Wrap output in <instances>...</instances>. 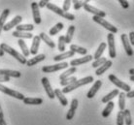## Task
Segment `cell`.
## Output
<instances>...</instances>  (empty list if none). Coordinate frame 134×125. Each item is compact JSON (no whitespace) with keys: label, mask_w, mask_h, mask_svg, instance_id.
Wrapping results in <instances>:
<instances>
[{"label":"cell","mask_w":134,"mask_h":125,"mask_svg":"<svg viewBox=\"0 0 134 125\" xmlns=\"http://www.w3.org/2000/svg\"><path fill=\"white\" fill-rule=\"evenodd\" d=\"M107 41H108V49H109V56H110L111 58H116L117 57V52H116L114 34H112V33L108 34Z\"/></svg>","instance_id":"cell-8"},{"label":"cell","mask_w":134,"mask_h":125,"mask_svg":"<svg viewBox=\"0 0 134 125\" xmlns=\"http://www.w3.org/2000/svg\"><path fill=\"white\" fill-rule=\"evenodd\" d=\"M8 81H10V78H9V77L0 75V84H1V82H8Z\"/></svg>","instance_id":"cell-46"},{"label":"cell","mask_w":134,"mask_h":125,"mask_svg":"<svg viewBox=\"0 0 134 125\" xmlns=\"http://www.w3.org/2000/svg\"><path fill=\"white\" fill-rule=\"evenodd\" d=\"M76 81H77V78H76V77H70V78H67V79H65V80L60 81V85H62V86H64V87H66V86H68V85H72V84L75 82Z\"/></svg>","instance_id":"cell-37"},{"label":"cell","mask_w":134,"mask_h":125,"mask_svg":"<svg viewBox=\"0 0 134 125\" xmlns=\"http://www.w3.org/2000/svg\"><path fill=\"white\" fill-rule=\"evenodd\" d=\"M128 40H129V43H130V45H133V46H134V31H131L130 33H129Z\"/></svg>","instance_id":"cell-47"},{"label":"cell","mask_w":134,"mask_h":125,"mask_svg":"<svg viewBox=\"0 0 134 125\" xmlns=\"http://www.w3.org/2000/svg\"><path fill=\"white\" fill-rule=\"evenodd\" d=\"M39 37H40V39L42 41H44L45 42V44L48 45L49 47H51V49H54L55 47V44H54V42L52 39H51L49 36H48L46 33H44V32H41L40 34H39Z\"/></svg>","instance_id":"cell-21"},{"label":"cell","mask_w":134,"mask_h":125,"mask_svg":"<svg viewBox=\"0 0 134 125\" xmlns=\"http://www.w3.org/2000/svg\"><path fill=\"white\" fill-rule=\"evenodd\" d=\"M70 51H73L74 53H79V54H82V55H85V56H86V54L87 53V49H85V47H80V46H78V45H74V44H72L70 46Z\"/></svg>","instance_id":"cell-25"},{"label":"cell","mask_w":134,"mask_h":125,"mask_svg":"<svg viewBox=\"0 0 134 125\" xmlns=\"http://www.w3.org/2000/svg\"><path fill=\"white\" fill-rule=\"evenodd\" d=\"M49 3H50L49 0H41L40 2L38 3V6H39V8H44V7H47V5Z\"/></svg>","instance_id":"cell-45"},{"label":"cell","mask_w":134,"mask_h":125,"mask_svg":"<svg viewBox=\"0 0 134 125\" xmlns=\"http://www.w3.org/2000/svg\"><path fill=\"white\" fill-rule=\"evenodd\" d=\"M106 61H107V59H106L105 57H100L99 59H97V60H95L94 62H92V65H91V66H92L93 68H99L100 66H102Z\"/></svg>","instance_id":"cell-40"},{"label":"cell","mask_w":134,"mask_h":125,"mask_svg":"<svg viewBox=\"0 0 134 125\" xmlns=\"http://www.w3.org/2000/svg\"><path fill=\"white\" fill-rule=\"evenodd\" d=\"M31 9H32V16H33V20L36 24L41 23V16L40 11H39V6L37 2H32L31 3Z\"/></svg>","instance_id":"cell-13"},{"label":"cell","mask_w":134,"mask_h":125,"mask_svg":"<svg viewBox=\"0 0 134 125\" xmlns=\"http://www.w3.org/2000/svg\"><path fill=\"white\" fill-rule=\"evenodd\" d=\"M65 36H59L58 37V45H57V47H58V51H60L61 52H64V50H65Z\"/></svg>","instance_id":"cell-38"},{"label":"cell","mask_w":134,"mask_h":125,"mask_svg":"<svg viewBox=\"0 0 134 125\" xmlns=\"http://www.w3.org/2000/svg\"><path fill=\"white\" fill-rule=\"evenodd\" d=\"M0 75H3L6 77H13V78H20L21 73L20 71H15V70H9V69H0Z\"/></svg>","instance_id":"cell-18"},{"label":"cell","mask_w":134,"mask_h":125,"mask_svg":"<svg viewBox=\"0 0 134 125\" xmlns=\"http://www.w3.org/2000/svg\"><path fill=\"white\" fill-rule=\"evenodd\" d=\"M108 79H109V81H110L113 85H116L118 88H120V89H121V90H124V92L128 93V92L131 91L130 86H129L127 84H125V82H124V81H121L120 79H118L115 75H113V74L109 75V76H108Z\"/></svg>","instance_id":"cell-4"},{"label":"cell","mask_w":134,"mask_h":125,"mask_svg":"<svg viewBox=\"0 0 134 125\" xmlns=\"http://www.w3.org/2000/svg\"><path fill=\"white\" fill-rule=\"evenodd\" d=\"M47 8L50 11H53V12L55 13L57 15H58V16H60V17H64V19H66V20H75V16H74L73 14H70V13H68V12H67V13L66 12H64L61 8L57 7V5H54V4H53V3L48 4Z\"/></svg>","instance_id":"cell-3"},{"label":"cell","mask_w":134,"mask_h":125,"mask_svg":"<svg viewBox=\"0 0 134 125\" xmlns=\"http://www.w3.org/2000/svg\"><path fill=\"white\" fill-rule=\"evenodd\" d=\"M14 37H17V38H20L21 40H24V39H32L34 37L33 34H31L30 32H20V31H14L13 33H12Z\"/></svg>","instance_id":"cell-22"},{"label":"cell","mask_w":134,"mask_h":125,"mask_svg":"<svg viewBox=\"0 0 134 125\" xmlns=\"http://www.w3.org/2000/svg\"><path fill=\"white\" fill-rule=\"evenodd\" d=\"M40 43H41V39L40 37L37 35V36H34L33 41H32V44H31L30 47V53L33 54V55H37L38 53V51H39V47H40Z\"/></svg>","instance_id":"cell-17"},{"label":"cell","mask_w":134,"mask_h":125,"mask_svg":"<svg viewBox=\"0 0 134 125\" xmlns=\"http://www.w3.org/2000/svg\"><path fill=\"white\" fill-rule=\"evenodd\" d=\"M92 58L93 56L92 55H90V54H87L84 57H81V58H77V59H73V60L70 61V65L72 67H77L79 65H82V64H85V63H87V62H90V61L92 60Z\"/></svg>","instance_id":"cell-12"},{"label":"cell","mask_w":134,"mask_h":125,"mask_svg":"<svg viewBox=\"0 0 134 125\" xmlns=\"http://www.w3.org/2000/svg\"><path fill=\"white\" fill-rule=\"evenodd\" d=\"M84 9H85V11H87L88 13L93 14V16H95V17H100L104 19V17L106 16V13H105V12H103V11H101V10H99V9H97V8H95V7L90 5L88 2H87V3L84 5Z\"/></svg>","instance_id":"cell-9"},{"label":"cell","mask_w":134,"mask_h":125,"mask_svg":"<svg viewBox=\"0 0 134 125\" xmlns=\"http://www.w3.org/2000/svg\"><path fill=\"white\" fill-rule=\"evenodd\" d=\"M74 32H75V26L74 25H70L68 27L66 32V35H65V43L66 44H70L71 41H72V38H73Z\"/></svg>","instance_id":"cell-33"},{"label":"cell","mask_w":134,"mask_h":125,"mask_svg":"<svg viewBox=\"0 0 134 125\" xmlns=\"http://www.w3.org/2000/svg\"><path fill=\"white\" fill-rule=\"evenodd\" d=\"M88 1H78V0H74L73 4H74V9L75 10H79L80 8L84 7V5Z\"/></svg>","instance_id":"cell-42"},{"label":"cell","mask_w":134,"mask_h":125,"mask_svg":"<svg viewBox=\"0 0 134 125\" xmlns=\"http://www.w3.org/2000/svg\"><path fill=\"white\" fill-rule=\"evenodd\" d=\"M112 65H113L112 61L107 60L103 65H102V66H100L99 68H97V69H96V71H95V75H96V76H101L103 73H105V72L107 71L108 69H109Z\"/></svg>","instance_id":"cell-23"},{"label":"cell","mask_w":134,"mask_h":125,"mask_svg":"<svg viewBox=\"0 0 134 125\" xmlns=\"http://www.w3.org/2000/svg\"><path fill=\"white\" fill-rule=\"evenodd\" d=\"M128 72H129V74H130L131 76H133V77H134V68H132V69H130V70H129V71H128Z\"/></svg>","instance_id":"cell-51"},{"label":"cell","mask_w":134,"mask_h":125,"mask_svg":"<svg viewBox=\"0 0 134 125\" xmlns=\"http://www.w3.org/2000/svg\"><path fill=\"white\" fill-rule=\"evenodd\" d=\"M63 23L62 22H58V23H57L54 26H53L52 28L50 29V31H49V34H50L51 36H54V35H57L59 31H61L62 29H63Z\"/></svg>","instance_id":"cell-35"},{"label":"cell","mask_w":134,"mask_h":125,"mask_svg":"<svg viewBox=\"0 0 134 125\" xmlns=\"http://www.w3.org/2000/svg\"><path fill=\"white\" fill-rule=\"evenodd\" d=\"M46 58V55L45 54H38V55H35L34 57H32L31 59H29V60H27L26 62V65L27 66H34V65L38 64L39 62H41V61H43L44 59Z\"/></svg>","instance_id":"cell-19"},{"label":"cell","mask_w":134,"mask_h":125,"mask_svg":"<svg viewBox=\"0 0 134 125\" xmlns=\"http://www.w3.org/2000/svg\"><path fill=\"white\" fill-rule=\"evenodd\" d=\"M41 81H42V85H43L44 89H45V91H46V93H47L48 97H49L50 99H54V97H55V95H54V90L52 88V85H51L48 78L44 77Z\"/></svg>","instance_id":"cell-10"},{"label":"cell","mask_w":134,"mask_h":125,"mask_svg":"<svg viewBox=\"0 0 134 125\" xmlns=\"http://www.w3.org/2000/svg\"><path fill=\"white\" fill-rule=\"evenodd\" d=\"M18 44H19V46H20V50H21V51H23V55H24V57L29 56V54H30V51L28 50V47H27L26 44H25V42H24V40L20 39V40L18 41Z\"/></svg>","instance_id":"cell-29"},{"label":"cell","mask_w":134,"mask_h":125,"mask_svg":"<svg viewBox=\"0 0 134 125\" xmlns=\"http://www.w3.org/2000/svg\"><path fill=\"white\" fill-rule=\"evenodd\" d=\"M126 97H127V98H133L134 97V90H131L130 92L126 93Z\"/></svg>","instance_id":"cell-48"},{"label":"cell","mask_w":134,"mask_h":125,"mask_svg":"<svg viewBox=\"0 0 134 125\" xmlns=\"http://www.w3.org/2000/svg\"><path fill=\"white\" fill-rule=\"evenodd\" d=\"M0 91L5 93V94L9 95L11 97H14V98L18 99V100H23L24 101V99L25 98L24 97V95L23 93H20L19 91H16V90H14V89H11L9 87H6V86H4L3 85H1L0 84Z\"/></svg>","instance_id":"cell-6"},{"label":"cell","mask_w":134,"mask_h":125,"mask_svg":"<svg viewBox=\"0 0 134 125\" xmlns=\"http://www.w3.org/2000/svg\"><path fill=\"white\" fill-rule=\"evenodd\" d=\"M120 94V92H119V89H114V90H112V91L110 92V93H108L106 96H104L103 98H102V103H109V102H111L113 99L116 97V96H118V95Z\"/></svg>","instance_id":"cell-28"},{"label":"cell","mask_w":134,"mask_h":125,"mask_svg":"<svg viewBox=\"0 0 134 125\" xmlns=\"http://www.w3.org/2000/svg\"><path fill=\"white\" fill-rule=\"evenodd\" d=\"M68 65L69 64L67 62H61V63H57V64L54 65H47V66H44L42 68V71L44 73H54V72L65 69V68L68 67Z\"/></svg>","instance_id":"cell-7"},{"label":"cell","mask_w":134,"mask_h":125,"mask_svg":"<svg viewBox=\"0 0 134 125\" xmlns=\"http://www.w3.org/2000/svg\"><path fill=\"white\" fill-rule=\"evenodd\" d=\"M21 20H23V17H20V16H16L14 19H12L11 21L7 22V24H5L3 30L4 31H9V30H11L12 28H14L15 26L17 27L18 25H20V23L21 22Z\"/></svg>","instance_id":"cell-14"},{"label":"cell","mask_w":134,"mask_h":125,"mask_svg":"<svg viewBox=\"0 0 134 125\" xmlns=\"http://www.w3.org/2000/svg\"><path fill=\"white\" fill-rule=\"evenodd\" d=\"M115 107V103L113 101L109 102V103H107V106H106V108L103 110V112H102V116L103 117H108L109 115H111V112H112V111H113V109H114Z\"/></svg>","instance_id":"cell-32"},{"label":"cell","mask_w":134,"mask_h":125,"mask_svg":"<svg viewBox=\"0 0 134 125\" xmlns=\"http://www.w3.org/2000/svg\"><path fill=\"white\" fill-rule=\"evenodd\" d=\"M54 95H55V97L59 100V102H60V104L62 106L65 107V106L68 105V100H67L66 97L64 96V94L62 93V91H61L60 89H58V88L54 89Z\"/></svg>","instance_id":"cell-20"},{"label":"cell","mask_w":134,"mask_h":125,"mask_svg":"<svg viewBox=\"0 0 134 125\" xmlns=\"http://www.w3.org/2000/svg\"><path fill=\"white\" fill-rule=\"evenodd\" d=\"M76 72H77V68L76 67L69 68L68 70H66L65 72H63V73L59 76V80L62 81V80H65V79H67V78H70L71 75H73L74 73H76Z\"/></svg>","instance_id":"cell-34"},{"label":"cell","mask_w":134,"mask_h":125,"mask_svg":"<svg viewBox=\"0 0 134 125\" xmlns=\"http://www.w3.org/2000/svg\"><path fill=\"white\" fill-rule=\"evenodd\" d=\"M4 118V114L3 111H2V108H1V105H0V119H3Z\"/></svg>","instance_id":"cell-49"},{"label":"cell","mask_w":134,"mask_h":125,"mask_svg":"<svg viewBox=\"0 0 134 125\" xmlns=\"http://www.w3.org/2000/svg\"><path fill=\"white\" fill-rule=\"evenodd\" d=\"M124 112H118L117 115V125H124Z\"/></svg>","instance_id":"cell-41"},{"label":"cell","mask_w":134,"mask_h":125,"mask_svg":"<svg viewBox=\"0 0 134 125\" xmlns=\"http://www.w3.org/2000/svg\"><path fill=\"white\" fill-rule=\"evenodd\" d=\"M124 123L126 125L132 124V119H131V114L129 110H124Z\"/></svg>","instance_id":"cell-39"},{"label":"cell","mask_w":134,"mask_h":125,"mask_svg":"<svg viewBox=\"0 0 134 125\" xmlns=\"http://www.w3.org/2000/svg\"><path fill=\"white\" fill-rule=\"evenodd\" d=\"M74 52L71 51H64L62 53L58 54V55H55L54 57V61H61V60H64V59H66V58H69V57H73L74 56Z\"/></svg>","instance_id":"cell-27"},{"label":"cell","mask_w":134,"mask_h":125,"mask_svg":"<svg viewBox=\"0 0 134 125\" xmlns=\"http://www.w3.org/2000/svg\"><path fill=\"white\" fill-rule=\"evenodd\" d=\"M121 43L124 45V47L125 50V52L128 56H132L133 55V50L131 47V45L129 43V40H128V37L126 36V34H121Z\"/></svg>","instance_id":"cell-11"},{"label":"cell","mask_w":134,"mask_h":125,"mask_svg":"<svg viewBox=\"0 0 134 125\" xmlns=\"http://www.w3.org/2000/svg\"><path fill=\"white\" fill-rule=\"evenodd\" d=\"M106 47H107V44L104 43V42L99 45V47H98V49L96 50V51H95V53H94V55H93V58L95 60H97V59H99V58L101 57V55L103 54L104 51L106 50Z\"/></svg>","instance_id":"cell-31"},{"label":"cell","mask_w":134,"mask_h":125,"mask_svg":"<svg viewBox=\"0 0 134 125\" xmlns=\"http://www.w3.org/2000/svg\"><path fill=\"white\" fill-rule=\"evenodd\" d=\"M9 15H10V10H9V9H5V10L2 12L1 16H0V34H1V32L3 30L5 24H6L5 22H6L7 17H8Z\"/></svg>","instance_id":"cell-24"},{"label":"cell","mask_w":134,"mask_h":125,"mask_svg":"<svg viewBox=\"0 0 134 125\" xmlns=\"http://www.w3.org/2000/svg\"><path fill=\"white\" fill-rule=\"evenodd\" d=\"M94 80L92 76H87L86 78H83V79H81V80H77V81H75V82H73L72 85H68L66 87H64L63 89H62V93H63V94L69 93V92L75 90L76 88L80 87V86H83V85H87V84H91V82H92Z\"/></svg>","instance_id":"cell-2"},{"label":"cell","mask_w":134,"mask_h":125,"mask_svg":"<svg viewBox=\"0 0 134 125\" xmlns=\"http://www.w3.org/2000/svg\"><path fill=\"white\" fill-rule=\"evenodd\" d=\"M119 3L121 4V6L124 8V9H127L128 7H129V4L126 0H119Z\"/></svg>","instance_id":"cell-44"},{"label":"cell","mask_w":134,"mask_h":125,"mask_svg":"<svg viewBox=\"0 0 134 125\" xmlns=\"http://www.w3.org/2000/svg\"><path fill=\"white\" fill-rule=\"evenodd\" d=\"M17 31H20V32H30L34 29L33 24H20L16 27Z\"/></svg>","instance_id":"cell-36"},{"label":"cell","mask_w":134,"mask_h":125,"mask_svg":"<svg viewBox=\"0 0 134 125\" xmlns=\"http://www.w3.org/2000/svg\"><path fill=\"white\" fill-rule=\"evenodd\" d=\"M92 20H93L94 22L100 24L101 26H103L104 28H105V29H107L108 31H110V33L114 34V33H117V32H118L117 27L114 26L113 24H111L110 22H108L107 20H105L103 17H95V16H93V17H92Z\"/></svg>","instance_id":"cell-5"},{"label":"cell","mask_w":134,"mask_h":125,"mask_svg":"<svg viewBox=\"0 0 134 125\" xmlns=\"http://www.w3.org/2000/svg\"><path fill=\"white\" fill-rule=\"evenodd\" d=\"M4 53H5V52H4V51H2L1 49H0V56H1V57H2V56H3V55H4Z\"/></svg>","instance_id":"cell-52"},{"label":"cell","mask_w":134,"mask_h":125,"mask_svg":"<svg viewBox=\"0 0 134 125\" xmlns=\"http://www.w3.org/2000/svg\"><path fill=\"white\" fill-rule=\"evenodd\" d=\"M125 98H126L125 92H120V94H119V109L121 112H124L125 110Z\"/></svg>","instance_id":"cell-30"},{"label":"cell","mask_w":134,"mask_h":125,"mask_svg":"<svg viewBox=\"0 0 134 125\" xmlns=\"http://www.w3.org/2000/svg\"><path fill=\"white\" fill-rule=\"evenodd\" d=\"M71 2L70 0H65L63 2V6H62V10L64 11V12H66L67 11H69V9H70V6H71Z\"/></svg>","instance_id":"cell-43"},{"label":"cell","mask_w":134,"mask_h":125,"mask_svg":"<svg viewBox=\"0 0 134 125\" xmlns=\"http://www.w3.org/2000/svg\"><path fill=\"white\" fill-rule=\"evenodd\" d=\"M130 81H134V77H133V76H130Z\"/></svg>","instance_id":"cell-53"},{"label":"cell","mask_w":134,"mask_h":125,"mask_svg":"<svg viewBox=\"0 0 134 125\" xmlns=\"http://www.w3.org/2000/svg\"><path fill=\"white\" fill-rule=\"evenodd\" d=\"M78 105H79V101H78L76 98L73 99V100L71 101L70 109H69V111H68V112H67V115H66L67 120H71V119L74 117L75 112H76V110H77V108H78Z\"/></svg>","instance_id":"cell-15"},{"label":"cell","mask_w":134,"mask_h":125,"mask_svg":"<svg viewBox=\"0 0 134 125\" xmlns=\"http://www.w3.org/2000/svg\"><path fill=\"white\" fill-rule=\"evenodd\" d=\"M0 125H7L6 121H5V119H0Z\"/></svg>","instance_id":"cell-50"},{"label":"cell","mask_w":134,"mask_h":125,"mask_svg":"<svg viewBox=\"0 0 134 125\" xmlns=\"http://www.w3.org/2000/svg\"><path fill=\"white\" fill-rule=\"evenodd\" d=\"M43 103L42 98H32V97H25L24 99V104L25 105H41Z\"/></svg>","instance_id":"cell-26"},{"label":"cell","mask_w":134,"mask_h":125,"mask_svg":"<svg viewBox=\"0 0 134 125\" xmlns=\"http://www.w3.org/2000/svg\"><path fill=\"white\" fill-rule=\"evenodd\" d=\"M101 86H102V81H95V82L93 84V85L91 86V89H90V90H88V92H87V98H88V99L93 98Z\"/></svg>","instance_id":"cell-16"},{"label":"cell","mask_w":134,"mask_h":125,"mask_svg":"<svg viewBox=\"0 0 134 125\" xmlns=\"http://www.w3.org/2000/svg\"><path fill=\"white\" fill-rule=\"evenodd\" d=\"M0 49H1L4 52H7V53L10 54V55H12L13 57H15V59H17L20 64H26V62H27L26 57H24L23 54L20 53L19 51H17L15 49L11 47L9 45L5 44V43H2V44H0Z\"/></svg>","instance_id":"cell-1"}]
</instances>
